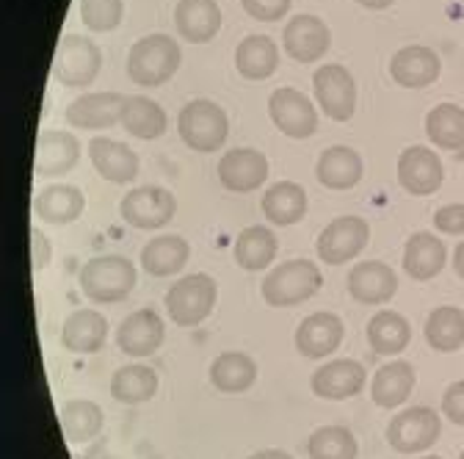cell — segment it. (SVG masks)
I'll list each match as a JSON object with an SVG mask.
<instances>
[{
	"mask_svg": "<svg viewBox=\"0 0 464 459\" xmlns=\"http://www.w3.org/2000/svg\"><path fill=\"white\" fill-rule=\"evenodd\" d=\"M120 213L136 230H160L178 213V200L160 186H139L122 197Z\"/></svg>",
	"mask_w": 464,
	"mask_h": 459,
	"instance_id": "30bf717a",
	"label": "cell"
},
{
	"mask_svg": "<svg viewBox=\"0 0 464 459\" xmlns=\"http://www.w3.org/2000/svg\"><path fill=\"white\" fill-rule=\"evenodd\" d=\"M313 94L321 111L334 122H348L357 111V83L345 67L324 64L313 75Z\"/></svg>",
	"mask_w": 464,
	"mask_h": 459,
	"instance_id": "ba28073f",
	"label": "cell"
},
{
	"mask_svg": "<svg viewBox=\"0 0 464 459\" xmlns=\"http://www.w3.org/2000/svg\"><path fill=\"white\" fill-rule=\"evenodd\" d=\"M178 131H180V139L191 150H197V152H216V150L224 147V142L229 136L227 111L218 103L205 100V97L191 100L180 111Z\"/></svg>",
	"mask_w": 464,
	"mask_h": 459,
	"instance_id": "277c9868",
	"label": "cell"
},
{
	"mask_svg": "<svg viewBox=\"0 0 464 459\" xmlns=\"http://www.w3.org/2000/svg\"><path fill=\"white\" fill-rule=\"evenodd\" d=\"M174 25L191 44H205L221 31V9L216 0H180L174 9Z\"/></svg>",
	"mask_w": 464,
	"mask_h": 459,
	"instance_id": "cb8c5ba5",
	"label": "cell"
},
{
	"mask_svg": "<svg viewBox=\"0 0 464 459\" xmlns=\"http://www.w3.org/2000/svg\"><path fill=\"white\" fill-rule=\"evenodd\" d=\"M81 20L89 31L111 34L122 25L125 17V0H81Z\"/></svg>",
	"mask_w": 464,
	"mask_h": 459,
	"instance_id": "60d3db41",
	"label": "cell"
},
{
	"mask_svg": "<svg viewBox=\"0 0 464 459\" xmlns=\"http://www.w3.org/2000/svg\"><path fill=\"white\" fill-rule=\"evenodd\" d=\"M371 241V227L362 216H340L326 224V230L318 236V255L329 266L348 263L357 258Z\"/></svg>",
	"mask_w": 464,
	"mask_h": 459,
	"instance_id": "8fae6325",
	"label": "cell"
},
{
	"mask_svg": "<svg viewBox=\"0 0 464 459\" xmlns=\"http://www.w3.org/2000/svg\"><path fill=\"white\" fill-rule=\"evenodd\" d=\"M136 266L125 255L92 258L81 269V291L94 305H113L130 297L136 288Z\"/></svg>",
	"mask_w": 464,
	"mask_h": 459,
	"instance_id": "7a4b0ae2",
	"label": "cell"
},
{
	"mask_svg": "<svg viewBox=\"0 0 464 459\" xmlns=\"http://www.w3.org/2000/svg\"><path fill=\"white\" fill-rule=\"evenodd\" d=\"M445 169L431 147L415 144L406 147L398 158V183L415 197H429L442 186Z\"/></svg>",
	"mask_w": 464,
	"mask_h": 459,
	"instance_id": "7c38bea8",
	"label": "cell"
},
{
	"mask_svg": "<svg viewBox=\"0 0 464 459\" xmlns=\"http://www.w3.org/2000/svg\"><path fill=\"white\" fill-rule=\"evenodd\" d=\"M426 340L429 347L437 352H456L464 343V313L453 305H442L437 310H431V316L426 318Z\"/></svg>",
	"mask_w": 464,
	"mask_h": 459,
	"instance_id": "74e56055",
	"label": "cell"
},
{
	"mask_svg": "<svg viewBox=\"0 0 464 459\" xmlns=\"http://www.w3.org/2000/svg\"><path fill=\"white\" fill-rule=\"evenodd\" d=\"M268 117L290 139H310L318 131V111L307 94L294 86H282L268 97Z\"/></svg>",
	"mask_w": 464,
	"mask_h": 459,
	"instance_id": "9c48e42d",
	"label": "cell"
},
{
	"mask_svg": "<svg viewBox=\"0 0 464 459\" xmlns=\"http://www.w3.org/2000/svg\"><path fill=\"white\" fill-rule=\"evenodd\" d=\"M442 435V421L431 407H410L398 413L387 426V443L401 454L429 451Z\"/></svg>",
	"mask_w": 464,
	"mask_h": 459,
	"instance_id": "52a82bcc",
	"label": "cell"
},
{
	"mask_svg": "<svg viewBox=\"0 0 464 459\" xmlns=\"http://www.w3.org/2000/svg\"><path fill=\"white\" fill-rule=\"evenodd\" d=\"M412 390H415V368L406 360H395V363L382 366L373 376V385H371L373 401L384 410L401 407L403 401L412 396Z\"/></svg>",
	"mask_w": 464,
	"mask_h": 459,
	"instance_id": "f1b7e54d",
	"label": "cell"
},
{
	"mask_svg": "<svg viewBox=\"0 0 464 459\" xmlns=\"http://www.w3.org/2000/svg\"><path fill=\"white\" fill-rule=\"evenodd\" d=\"M102 67V53L89 36L67 34L62 36L53 55V75L58 83H64L70 89L89 86Z\"/></svg>",
	"mask_w": 464,
	"mask_h": 459,
	"instance_id": "8992f818",
	"label": "cell"
},
{
	"mask_svg": "<svg viewBox=\"0 0 464 459\" xmlns=\"http://www.w3.org/2000/svg\"><path fill=\"white\" fill-rule=\"evenodd\" d=\"M279 67V50L271 36L255 34L236 47V70L246 81H266Z\"/></svg>",
	"mask_w": 464,
	"mask_h": 459,
	"instance_id": "4dcf8cb0",
	"label": "cell"
},
{
	"mask_svg": "<svg viewBox=\"0 0 464 459\" xmlns=\"http://www.w3.org/2000/svg\"><path fill=\"white\" fill-rule=\"evenodd\" d=\"M412 340V327L401 313L395 310H382L368 321V343L376 355L392 357L401 355Z\"/></svg>",
	"mask_w": 464,
	"mask_h": 459,
	"instance_id": "d6a6232c",
	"label": "cell"
},
{
	"mask_svg": "<svg viewBox=\"0 0 464 459\" xmlns=\"http://www.w3.org/2000/svg\"><path fill=\"white\" fill-rule=\"evenodd\" d=\"M218 181L236 194H249L268 181V158L255 147H236L218 161Z\"/></svg>",
	"mask_w": 464,
	"mask_h": 459,
	"instance_id": "4fadbf2b",
	"label": "cell"
},
{
	"mask_svg": "<svg viewBox=\"0 0 464 459\" xmlns=\"http://www.w3.org/2000/svg\"><path fill=\"white\" fill-rule=\"evenodd\" d=\"M86 197L78 186H44L34 197V213L47 224H72L83 216Z\"/></svg>",
	"mask_w": 464,
	"mask_h": 459,
	"instance_id": "d4e9b609",
	"label": "cell"
},
{
	"mask_svg": "<svg viewBox=\"0 0 464 459\" xmlns=\"http://www.w3.org/2000/svg\"><path fill=\"white\" fill-rule=\"evenodd\" d=\"M122 128L144 142H155L166 133L169 117L152 97H125L122 105Z\"/></svg>",
	"mask_w": 464,
	"mask_h": 459,
	"instance_id": "1f68e13d",
	"label": "cell"
},
{
	"mask_svg": "<svg viewBox=\"0 0 464 459\" xmlns=\"http://www.w3.org/2000/svg\"><path fill=\"white\" fill-rule=\"evenodd\" d=\"M276 249H279V241H276V233L263 224H255V227H246L241 230V236L236 239V263L246 271H263L274 263L276 258Z\"/></svg>",
	"mask_w": 464,
	"mask_h": 459,
	"instance_id": "836d02e7",
	"label": "cell"
},
{
	"mask_svg": "<svg viewBox=\"0 0 464 459\" xmlns=\"http://www.w3.org/2000/svg\"><path fill=\"white\" fill-rule=\"evenodd\" d=\"M166 324L155 310H136L130 313L120 329H116V343L128 357H150L163 347Z\"/></svg>",
	"mask_w": 464,
	"mask_h": 459,
	"instance_id": "9a60e30c",
	"label": "cell"
},
{
	"mask_svg": "<svg viewBox=\"0 0 464 459\" xmlns=\"http://www.w3.org/2000/svg\"><path fill=\"white\" fill-rule=\"evenodd\" d=\"M246 459H294L287 451H279V448H266V451H257Z\"/></svg>",
	"mask_w": 464,
	"mask_h": 459,
	"instance_id": "bcb514c9",
	"label": "cell"
},
{
	"mask_svg": "<svg viewBox=\"0 0 464 459\" xmlns=\"http://www.w3.org/2000/svg\"><path fill=\"white\" fill-rule=\"evenodd\" d=\"M321 285H324L321 269L313 260L299 258V260L279 263L271 274H266L260 291L271 308H294L313 299L321 291Z\"/></svg>",
	"mask_w": 464,
	"mask_h": 459,
	"instance_id": "3957f363",
	"label": "cell"
},
{
	"mask_svg": "<svg viewBox=\"0 0 464 459\" xmlns=\"http://www.w3.org/2000/svg\"><path fill=\"white\" fill-rule=\"evenodd\" d=\"M448 263L445 244L431 233H415L403 249V271L418 282L434 279Z\"/></svg>",
	"mask_w": 464,
	"mask_h": 459,
	"instance_id": "4316f807",
	"label": "cell"
},
{
	"mask_svg": "<svg viewBox=\"0 0 464 459\" xmlns=\"http://www.w3.org/2000/svg\"><path fill=\"white\" fill-rule=\"evenodd\" d=\"M442 413L456 426H464V382H456L442 396Z\"/></svg>",
	"mask_w": 464,
	"mask_h": 459,
	"instance_id": "ee69618b",
	"label": "cell"
},
{
	"mask_svg": "<svg viewBox=\"0 0 464 459\" xmlns=\"http://www.w3.org/2000/svg\"><path fill=\"white\" fill-rule=\"evenodd\" d=\"M89 158H92L94 171L108 183L125 186V183H133L139 175V155L122 142L97 136L89 142Z\"/></svg>",
	"mask_w": 464,
	"mask_h": 459,
	"instance_id": "d6986e66",
	"label": "cell"
},
{
	"mask_svg": "<svg viewBox=\"0 0 464 459\" xmlns=\"http://www.w3.org/2000/svg\"><path fill=\"white\" fill-rule=\"evenodd\" d=\"M108 337V318L97 310H75L62 329L64 349L75 355H94L105 347Z\"/></svg>",
	"mask_w": 464,
	"mask_h": 459,
	"instance_id": "484cf974",
	"label": "cell"
},
{
	"mask_svg": "<svg viewBox=\"0 0 464 459\" xmlns=\"http://www.w3.org/2000/svg\"><path fill=\"white\" fill-rule=\"evenodd\" d=\"M218 299V285L210 274H188L178 279L166 294V313L178 327L202 324Z\"/></svg>",
	"mask_w": 464,
	"mask_h": 459,
	"instance_id": "5b68a950",
	"label": "cell"
},
{
	"mask_svg": "<svg viewBox=\"0 0 464 459\" xmlns=\"http://www.w3.org/2000/svg\"><path fill=\"white\" fill-rule=\"evenodd\" d=\"M459 459H464V451H461V456H459Z\"/></svg>",
	"mask_w": 464,
	"mask_h": 459,
	"instance_id": "f907efd6",
	"label": "cell"
},
{
	"mask_svg": "<svg viewBox=\"0 0 464 459\" xmlns=\"http://www.w3.org/2000/svg\"><path fill=\"white\" fill-rule=\"evenodd\" d=\"M58 421H62V432H64L67 443L78 445V443L94 440L102 432L105 415H102V410L94 405V401L75 398V401H67V405L62 407Z\"/></svg>",
	"mask_w": 464,
	"mask_h": 459,
	"instance_id": "d590c367",
	"label": "cell"
},
{
	"mask_svg": "<svg viewBox=\"0 0 464 459\" xmlns=\"http://www.w3.org/2000/svg\"><path fill=\"white\" fill-rule=\"evenodd\" d=\"M53 258V244L42 230H31V269L42 271Z\"/></svg>",
	"mask_w": 464,
	"mask_h": 459,
	"instance_id": "f6af8a7d",
	"label": "cell"
},
{
	"mask_svg": "<svg viewBox=\"0 0 464 459\" xmlns=\"http://www.w3.org/2000/svg\"><path fill=\"white\" fill-rule=\"evenodd\" d=\"M423 459H442V456H423Z\"/></svg>",
	"mask_w": 464,
	"mask_h": 459,
	"instance_id": "681fc988",
	"label": "cell"
},
{
	"mask_svg": "<svg viewBox=\"0 0 464 459\" xmlns=\"http://www.w3.org/2000/svg\"><path fill=\"white\" fill-rule=\"evenodd\" d=\"M357 437L345 426H321L310 435V459H357Z\"/></svg>",
	"mask_w": 464,
	"mask_h": 459,
	"instance_id": "ab89813d",
	"label": "cell"
},
{
	"mask_svg": "<svg viewBox=\"0 0 464 459\" xmlns=\"http://www.w3.org/2000/svg\"><path fill=\"white\" fill-rule=\"evenodd\" d=\"M155 390H158V374L155 368L141 366V363L120 368L111 379V396L120 401V405H130V407L150 401Z\"/></svg>",
	"mask_w": 464,
	"mask_h": 459,
	"instance_id": "8d00e7d4",
	"label": "cell"
},
{
	"mask_svg": "<svg viewBox=\"0 0 464 459\" xmlns=\"http://www.w3.org/2000/svg\"><path fill=\"white\" fill-rule=\"evenodd\" d=\"M257 379V363L244 352H224L210 366V382L221 393H244Z\"/></svg>",
	"mask_w": 464,
	"mask_h": 459,
	"instance_id": "e575fe53",
	"label": "cell"
},
{
	"mask_svg": "<svg viewBox=\"0 0 464 459\" xmlns=\"http://www.w3.org/2000/svg\"><path fill=\"white\" fill-rule=\"evenodd\" d=\"M260 208H263L266 219L276 227L296 224L307 216V191L299 183H290V181L274 183L263 194Z\"/></svg>",
	"mask_w": 464,
	"mask_h": 459,
	"instance_id": "f546056e",
	"label": "cell"
},
{
	"mask_svg": "<svg viewBox=\"0 0 464 459\" xmlns=\"http://www.w3.org/2000/svg\"><path fill=\"white\" fill-rule=\"evenodd\" d=\"M368 382V371L362 363L357 360H332V363H324L310 385H313V393L318 398H326V401H345L357 393H362Z\"/></svg>",
	"mask_w": 464,
	"mask_h": 459,
	"instance_id": "e0dca14e",
	"label": "cell"
},
{
	"mask_svg": "<svg viewBox=\"0 0 464 459\" xmlns=\"http://www.w3.org/2000/svg\"><path fill=\"white\" fill-rule=\"evenodd\" d=\"M453 271L464 279V244H459L453 249Z\"/></svg>",
	"mask_w": 464,
	"mask_h": 459,
	"instance_id": "7dc6e473",
	"label": "cell"
},
{
	"mask_svg": "<svg viewBox=\"0 0 464 459\" xmlns=\"http://www.w3.org/2000/svg\"><path fill=\"white\" fill-rule=\"evenodd\" d=\"M426 133L431 144L440 150H461L464 147V108L453 103H440L429 111Z\"/></svg>",
	"mask_w": 464,
	"mask_h": 459,
	"instance_id": "f35d334b",
	"label": "cell"
},
{
	"mask_svg": "<svg viewBox=\"0 0 464 459\" xmlns=\"http://www.w3.org/2000/svg\"><path fill=\"white\" fill-rule=\"evenodd\" d=\"M398 291L395 271L382 260H365L348 274V294L362 305H384Z\"/></svg>",
	"mask_w": 464,
	"mask_h": 459,
	"instance_id": "603a6c76",
	"label": "cell"
},
{
	"mask_svg": "<svg viewBox=\"0 0 464 459\" xmlns=\"http://www.w3.org/2000/svg\"><path fill=\"white\" fill-rule=\"evenodd\" d=\"M343 335V321L334 313H313L296 329V349L307 360H321L337 352Z\"/></svg>",
	"mask_w": 464,
	"mask_h": 459,
	"instance_id": "7402d4cb",
	"label": "cell"
},
{
	"mask_svg": "<svg viewBox=\"0 0 464 459\" xmlns=\"http://www.w3.org/2000/svg\"><path fill=\"white\" fill-rule=\"evenodd\" d=\"M434 227L445 236H464V205H442L434 213Z\"/></svg>",
	"mask_w": 464,
	"mask_h": 459,
	"instance_id": "7bdbcfd3",
	"label": "cell"
},
{
	"mask_svg": "<svg viewBox=\"0 0 464 459\" xmlns=\"http://www.w3.org/2000/svg\"><path fill=\"white\" fill-rule=\"evenodd\" d=\"M180 62H183V53L178 42L166 34H150L130 47L128 75L133 83L144 89H155L174 78V73L180 70Z\"/></svg>",
	"mask_w": 464,
	"mask_h": 459,
	"instance_id": "6da1fadb",
	"label": "cell"
},
{
	"mask_svg": "<svg viewBox=\"0 0 464 459\" xmlns=\"http://www.w3.org/2000/svg\"><path fill=\"white\" fill-rule=\"evenodd\" d=\"M122 105H125V97L116 92L83 94L67 105V122L72 128H83V131L113 128L122 120Z\"/></svg>",
	"mask_w": 464,
	"mask_h": 459,
	"instance_id": "44dd1931",
	"label": "cell"
},
{
	"mask_svg": "<svg viewBox=\"0 0 464 459\" xmlns=\"http://www.w3.org/2000/svg\"><path fill=\"white\" fill-rule=\"evenodd\" d=\"M440 73H442L440 55L423 44L403 47L390 59V75L403 89H426L440 78Z\"/></svg>",
	"mask_w": 464,
	"mask_h": 459,
	"instance_id": "2e32d148",
	"label": "cell"
},
{
	"mask_svg": "<svg viewBox=\"0 0 464 459\" xmlns=\"http://www.w3.org/2000/svg\"><path fill=\"white\" fill-rule=\"evenodd\" d=\"M360 6H365V9H373V12H379V9H387V6H392L395 0H357Z\"/></svg>",
	"mask_w": 464,
	"mask_h": 459,
	"instance_id": "c3c4849f",
	"label": "cell"
},
{
	"mask_svg": "<svg viewBox=\"0 0 464 459\" xmlns=\"http://www.w3.org/2000/svg\"><path fill=\"white\" fill-rule=\"evenodd\" d=\"M81 158V144L67 131H42L36 142L34 171L39 178H62L75 169Z\"/></svg>",
	"mask_w": 464,
	"mask_h": 459,
	"instance_id": "ac0fdd59",
	"label": "cell"
},
{
	"mask_svg": "<svg viewBox=\"0 0 464 459\" xmlns=\"http://www.w3.org/2000/svg\"><path fill=\"white\" fill-rule=\"evenodd\" d=\"M282 44L285 53L299 64H313L321 55L329 50L332 44V34L326 28V23L315 15H299L287 23L285 34H282Z\"/></svg>",
	"mask_w": 464,
	"mask_h": 459,
	"instance_id": "5bb4252c",
	"label": "cell"
},
{
	"mask_svg": "<svg viewBox=\"0 0 464 459\" xmlns=\"http://www.w3.org/2000/svg\"><path fill=\"white\" fill-rule=\"evenodd\" d=\"M365 175L362 155L354 147H326L315 163V178L324 189L332 191H348L354 189Z\"/></svg>",
	"mask_w": 464,
	"mask_h": 459,
	"instance_id": "ffe728a7",
	"label": "cell"
},
{
	"mask_svg": "<svg viewBox=\"0 0 464 459\" xmlns=\"http://www.w3.org/2000/svg\"><path fill=\"white\" fill-rule=\"evenodd\" d=\"M191 258V247L183 236H158L141 249V269L150 277L180 274Z\"/></svg>",
	"mask_w": 464,
	"mask_h": 459,
	"instance_id": "83f0119b",
	"label": "cell"
},
{
	"mask_svg": "<svg viewBox=\"0 0 464 459\" xmlns=\"http://www.w3.org/2000/svg\"><path fill=\"white\" fill-rule=\"evenodd\" d=\"M241 6L246 9L249 17L260 23H276L287 15L290 0H241Z\"/></svg>",
	"mask_w": 464,
	"mask_h": 459,
	"instance_id": "b9f144b4",
	"label": "cell"
}]
</instances>
